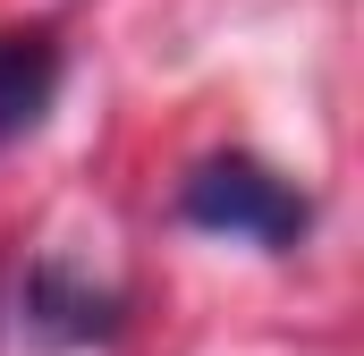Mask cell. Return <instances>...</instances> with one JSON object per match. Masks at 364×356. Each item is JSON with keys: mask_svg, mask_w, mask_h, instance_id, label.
Masks as SVG:
<instances>
[{"mask_svg": "<svg viewBox=\"0 0 364 356\" xmlns=\"http://www.w3.org/2000/svg\"><path fill=\"white\" fill-rule=\"evenodd\" d=\"M17 305H26V331H34L43 348H102V340L119 331V297L93 288V280H77L68 263H34Z\"/></svg>", "mask_w": 364, "mask_h": 356, "instance_id": "cell-2", "label": "cell"}, {"mask_svg": "<svg viewBox=\"0 0 364 356\" xmlns=\"http://www.w3.org/2000/svg\"><path fill=\"white\" fill-rule=\"evenodd\" d=\"M178 212L195 229H212V238H246V246H296L305 238V221H314V204L288 187L279 170L263 162H246V153H220V162H203V170L178 187Z\"/></svg>", "mask_w": 364, "mask_h": 356, "instance_id": "cell-1", "label": "cell"}, {"mask_svg": "<svg viewBox=\"0 0 364 356\" xmlns=\"http://www.w3.org/2000/svg\"><path fill=\"white\" fill-rule=\"evenodd\" d=\"M60 93V43L34 26V34H0V145L26 136Z\"/></svg>", "mask_w": 364, "mask_h": 356, "instance_id": "cell-3", "label": "cell"}]
</instances>
